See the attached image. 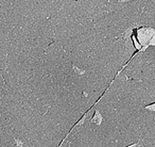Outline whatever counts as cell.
Listing matches in <instances>:
<instances>
[{
  "mask_svg": "<svg viewBox=\"0 0 155 147\" xmlns=\"http://www.w3.org/2000/svg\"><path fill=\"white\" fill-rule=\"evenodd\" d=\"M139 143H140V141H138V142H135V143H133V144H130V145H127V146H125V147H136V146H138V145H139Z\"/></svg>",
  "mask_w": 155,
  "mask_h": 147,
  "instance_id": "obj_4",
  "label": "cell"
},
{
  "mask_svg": "<svg viewBox=\"0 0 155 147\" xmlns=\"http://www.w3.org/2000/svg\"><path fill=\"white\" fill-rule=\"evenodd\" d=\"M155 35V30L152 28H148V27H143L140 28L137 31V39L142 45H150V42L152 37Z\"/></svg>",
  "mask_w": 155,
  "mask_h": 147,
  "instance_id": "obj_1",
  "label": "cell"
},
{
  "mask_svg": "<svg viewBox=\"0 0 155 147\" xmlns=\"http://www.w3.org/2000/svg\"><path fill=\"white\" fill-rule=\"evenodd\" d=\"M143 108L146 109L147 111H149V112L155 113V102H153V104H147V106H144Z\"/></svg>",
  "mask_w": 155,
  "mask_h": 147,
  "instance_id": "obj_3",
  "label": "cell"
},
{
  "mask_svg": "<svg viewBox=\"0 0 155 147\" xmlns=\"http://www.w3.org/2000/svg\"><path fill=\"white\" fill-rule=\"evenodd\" d=\"M127 1H131V0H119V2H127Z\"/></svg>",
  "mask_w": 155,
  "mask_h": 147,
  "instance_id": "obj_5",
  "label": "cell"
},
{
  "mask_svg": "<svg viewBox=\"0 0 155 147\" xmlns=\"http://www.w3.org/2000/svg\"><path fill=\"white\" fill-rule=\"evenodd\" d=\"M102 121H103V117H102V115L99 113V111L96 110L95 114H94V116L91 117V123L96 126H100L102 124Z\"/></svg>",
  "mask_w": 155,
  "mask_h": 147,
  "instance_id": "obj_2",
  "label": "cell"
}]
</instances>
